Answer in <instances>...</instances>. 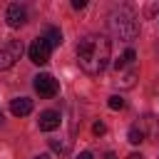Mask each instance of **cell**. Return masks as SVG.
<instances>
[{"mask_svg":"<svg viewBox=\"0 0 159 159\" xmlns=\"http://www.w3.org/2000/svg\"><path fill=\"white\" fill-rule=\"evenodd\" d=\"M50 149L57 152L60 157H67L70 154V142H62V139H50Z\"/></svg>","mask_w":159,"mask_h":159,"instance_id":"8fae6325","label":"cell"},{"mask_svg":"<svg viewBox=\"0 0 159 159\" xmlns=\"http://www.w3.org/2000/svg\"><path fill=\"white\" fill-rule=\"evenodd\" d=\"M137 67H129V70H119V72H114V84L117 87H122V89H129V87H134L137 84Z\"/></svg>","mask_w":159,"mask_h":159,"instance_id":"ba28073f","label":"cell"},{"mask_svg":"<svg viewBox=\"0 0 159 159\" xmlns=\"http://www.w3.org/2000/svg\"><path fill=\"white\" fill-rule=\"evenodd\" d=\"M107 104H109V109H122V107H124V99H122L119 94H112Z\"/></svg>","mask_w":159,"mask_h":159,"instance_id":"5bb4252c","label":"cell"},{"mask_svg":"<svg viewBox=\"0 0 159 159\" xmlns=\"http://www.w3.org/2000/svg\"><path fill=\"white\" fill-rule=\"evenodd\" d=\"M25 47L20 40H7L5 45H0V70H10L20 57H22Z\"/></svg>","mask_w":159,"mask_h":159,"instance_id":"3957f363","label":"cell"},{"mask_svg":"<svg viewBox=\"0 0 159 159\" xmlns=\"http://www.w3.org/2000/svg\"><path fill=\"white\" fill-rule=\"evenodd\" d=\"M10 112H12L15 117H27V114L32 112V99H27V97L12 99V102H10Z\"/></svg>","mask_w":159,"mask_h":159,"instance_id":"9c48e42d","label":"cell"},{"mask_svg":"<svg viewBox=\"0 0 159 159\" xmlns=\"http://www.w3.org/2000/svg\"><path fill=\"white\" fill-rule=\"evenodd\" d=\"M142 132H144V134L149 132L152 137H157V134H159V129H157V122H154V117H152V114H147V117L142 119Z\"/></svg>","mask_w":159,"mask_h":159,"instance_id":"7c38bea8","label":"cell"},{"mask_svg":"<svg viewBox=\"0 0 159 159\" xmlns=\"http://www.w3.org/2000/svg\"><path fill=\"white\" fill-rule=\"evenodd\" d=\"M92 132H94L97 137H102V134L107 132V127H104V122H94V127H92Z\"/></svg>","mask_w":159,"mask_h":159,"instance_id":"9a60e30c","label":"cell"},{"mask_svg":"<svg viewBox=\"0 0 159 159\" xmlns=\"http://www.w3.org/2000/svg\"><path fill=\"white\" fill-rule=\"evenodd\" d=\"M109 30L119 40H134L139 35V20L129 7H119L109 15Z\"/></svg>","mask_w":159,"mask_h":159,"instance_id":"7a4b0ae2","label":"cell"},{"mask_svg":"<svg viewBox=\"0 0 159 159\" xmlns=\"http://www.w3.org/2000/svg\"><path fill=\"white\" fill-rule=\"evenodd\" d=\"M60 122H62V117H60V112H55V109H45V112L40 114V119H37V124H40L42 132H55V129L60 127Z\"/></svg>","mask_w":159,"mask_h":159,"instance_id":"52a82bcc","label":"cell"},{"mask_svg":"<svg viewBox=\"0 0 159 159\" xmlns=\"http://www.w3.org/2000/svg\"><path fill=\"white\" fill-rule=\"evenodd\" d=\"M104 159H117V154H114V152H107V154H104Z\"/></svg>","mask_w":159,"mask_h":159,"instance_id":"ac0fdd59","label":"cell"},{"mask_svg":"<svg viewBox=\"0 0 159 159\" xmlns=\"http://www.w3.org/2000/svg\"><path fill=\"white\" fill-rule=\"evenodd\" d=\"M35 92L40 94V97H45V99H50V97H55L57 92H60V84H57V80L52 77V75H37L35 77Z\"/></svg>","mask_w":159,"mask_h":159,"instance_id":"277c9868","label":"cell"},{"mask_svg":"<svg viewBox=\"0 0 159 159\" xmlns=\"http://www.w3.org/2000/svg\"><path fill=\"white\" fill-rule=\"evenodd\" d=\"M30 60L35 62V65H47L50 62V52H52V47L47 45V40L40 35L37 40H32V45H30Z\"/></svg>","mask_w":159,"mask_h":159,"instance_id":"5b68a950","label":"cell"},{"mask_svg":"<svg viewBox=\"0 0 159 159\" xmlns=\"http://www.w3.org/2000/svg\"><path fill=\"white\" fill-rule=\"evenodd\" d=\"M0 124H2V114H0Z\"/></svg>","mask_w":159,"mask_h":159,"instance_id":"44dd1931","label":"cell"},{"mask_svg":"<svg viewBox=\"0 0 159 159\" xmlns=\"http://www.w3.org/2000/svg\"><path fill=\"white\" fill-rule=\"evenodd\" d=\"M42 37L47 40V45H50V47H60V45H62V32H60L57 27H47Z\"/></svg>","mask_w":159,"mask_h":159,"instance_id":"30bf717a","label":"cell"},{"mask_svg":"<svg viewBox=\"0 0 159 159\" xmlns=\"http://www.w3.org/2000/svg\"><path fill=\"white\" fill-rule=\"evenodd\" d=\"M144 132H142V127H132L129 129V134H127V139H129V144H142L144 142Z\"/></svg>","mask_w":159,"mask_h":159,"instance_id":"4fadbf2b","label":"cell"},{"mask_svg":"<svg viewBox=\"0 0 159 159\" xmlns=\"http://www.w3.org/2000/svg\"><path fill=\"white\" fill-rule=\"evenodd\" d=\"M77 159H92V154H89V152H82V154H80Z\"/></svg>","mask_w":159,"mask_h":159,"instance_id":"e0dca14e","label":"cell"},{"mask_svg":"<svg viewBox=\"0 0 159 159\" xmlns=\"http://www.w3.org/2000/svg\"><path fill=\"white\" fill-rule=\"evenodd\" d=\"M112 55V42L104 35H84L77 45V62L80 70L89 77H97L107 70Z\"/></svg>","mask_w":159,"mask_h":159,"instance_id":"6da1fadb","label":"cell"},{"mask_svg":"<svg viewBox=\"0 0 159 159\" xmlns=\"http://www.w3.org/2000/svg\"><path fill=\"white\" fill-rule=\"evenodd\" d=\"M129 159H144V157H142V154H137V152H134V154H129Z\"/></svg>","mask_w":159,"mask_h":159,"instance_id":"d6986e66","label":"cell"},{"mask_svg":"<svg viewBox=\"0 0 159 159\" xmlns=\"http://www.w3.org/2000/svg\"><path fill=\"white\" fill-rule=\"evenodd\" d=\"M35 159H50V154H37Z\"/></svg>","mask_w":159,"mask_h":159,"instance_id":"ffe728a7","label":"cell"},{"mask_svg":"<svg viewBox=\"0 0 159 159\" xmlns=\"http://www.w3.org/2000/svg\"><path fill=\"white\" fill-rule=\"evenodd\" d=\"M5 20H7L10 27H22V25L27 22V10H25V5H20V2L7 5V10H5Z\"/></svg>","mask_w":159,"mask_h":159,"instance_id":"8992f818","label":"cell"},{"mask_svg":"<svg viewBox=\"0 0 159 159\" xmlns=\"http://www.w3.org/2000/svg\"><path fill=\"white\" fill-rule=\"evenodd\" d=\"M84 5H87V2H84V0H72V7H75V10H82V7H84Z\"/></svg>","mask_w":159,"mask_h":159,"instance_id":"2e32d148","label":"cell"}]
</instances>
